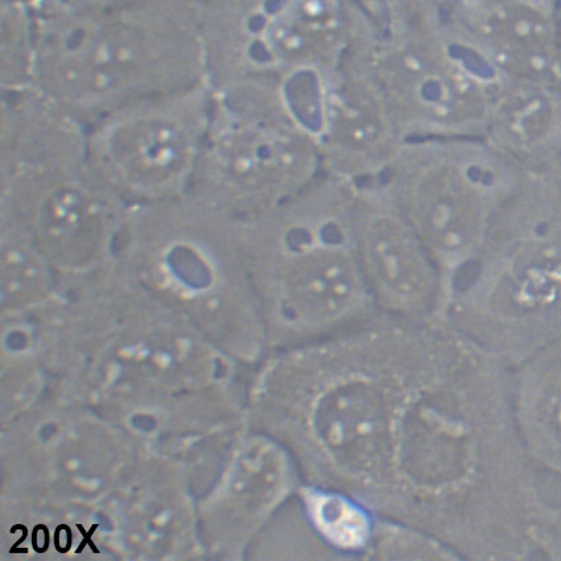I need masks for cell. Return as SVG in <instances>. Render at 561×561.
Masks as SVG:
<instances>
[{
  "mask_svg": "<svg viewBox=\"0 0 561 561\" xmlns=\"http://www.w3.org/2000/svg\"><path fill=\"white\" fill-rule=\"evenodd\" d=\"M459 560L430 534L402 520L378 514L367 560Z\"/></svg>",
  "mask_w": 561,
  "mask_h": 561,
  "instance_id": "e0dca14e",
  "label": "cell"
},
{
  "mask_svg": "<svg viewBox=\"0 0 561 561\" xmlns=\"http://www.w3.org/2000/svg\"><path fill=\"white\" fill-rule=\"evenodd\" d=\"M36 18L32 89L87 126L128 103L208 81L196 0Z\"/></svg>",
  "mask_w": 561,
  "mask_h": 561,
  "instance_id": "277c9868",
  "label": "cell"
},
{
  "mask_svg": "<svg viewBox=\"0 0 561 561\" xmlns=\"http://www.w3.org/2000/svg\"><path fill=\"white\" fill-rule=\"evenodd\" d=\"M2 18V92L34 87L37 57V18L27 0H0Z\"/></svg>",
  "mask_w": 561,
  "mask_h": 561,
  "instance_id": "2e32d148",
  "label": "cell"
},
{
  "mask_svg": "<svg viewBox=\"0 0 561 561\" xmlns=\"http://www.w3.org/2000/svg\"><path fill=\"white\" fill-rule=\"evenodd\" d=\"M374 512L459 559L525 551V443L506 364L438 324L405 387Z\"/></svg>",
  "mask_w": 561,
  "mask_h": 561,
  "instance_id": "6da1fadb",
  "label": "cell"
},
{
  "mask_svg": "<svg viewBox=\"0 0 561 561\" xmlns=\"http://www.w3.org/2000/svg\"><path fill=\"white\" fill-rule=\"evenodd\" d=\"M353 228L360 270L378 313L410 321L440 320L443 271L376 180L357 184Z\"/></svg>",
  "mask_w": 561,
  "mask_h": 561,
  "instance_id": "30bf717a",
  "label": "cell"
},
{
  "mask_svg": "<svg viewBox=\"0 0 561 561\" xmlns=\"http://www.w3.org/2000/svg\"><path fill=\"white\" fill-rule=\"evenodd\" d=\"M299 499L309 525L334 560H367L378 513L343 490L302 482Z\"/></svg>",
  "mask_w": 561,
  "mask_h": 561,
  "instance_id": "9a60e30c",
  "label": "cell"
},
{
  "mask_svg": "<svg viewBox=\"0 0 561 561\" xmlns=\"http://www.w3.org/2000/svg\"><path fill=\"white\" fill-rule=\"evenodd\" d=\"M432 324L378 313L285 351L270 373L264 402L302 482L343 490L374 511L398 410Z\"/></svg>",
  "mask_w": 561,
  "mask_h": 561,
  "instance_id": "7a4b0ae2",
  "label": "cell"
},
{
  "mask_svg": "<svg viewBox=\"0 0 561 561\" xmlns=\"http://www.w3.org/2000/svg\"><path fill=\"white\" fill-rule=\"evenodd\" d=\"M357 184L322 173L287 203L240 221L266 335L289 350L378 314L354 238Z\"/></svg>",
  "mask_w": 561,
  "mask_h": 561,
  "instance_id": "3957f363",
  "label": "cell"
},
{
  "mask_svg": "<svg viewBox=\"0 0 561 561\" xmlns=\"http://www.w3.org/2000/svg\"><path fill=\"white\" fill-rule=\"evenodd\" d=\"M87 134L36 90L2 95V227L54 266L117 261L131 211L90 170Z\"/></svg>",
  "mask_w": 561,
  "mask_h": 561,
  "instance_id": "5b68a950",
  "label": "cell"
},
{
  "mask_svg": "<svg viewBox=\"0 0 561 561\" xmlns=\"http://www.w3.org/2000/svg\"><path fill=\"white\" fill-rule=\"evenodd\" d=\"M503 153L483 137L405 140L376 179L427 244L445 286L486 242Z\"/></svg>",
  "mask_w": 561,
  "mask_h": 561,
  "instance_id": "ba28073f",
  "label": "cell"
},
{
  "mask_svg": "<svg viewBox=\"0 0 561 561\" xmlns=\"http://www.w3.org/2000/svg\"><path fill=\"white\" fill-rule=\"evenodd\" d=\"M354 43L404 140L485 137L507 81L447 35L440 11L386 31L359 14Z\"/></svg>",
  "mask_w": 561,
  "mask_h": 561,
  "instance_id": "52a82bcc",
  "label": "cell"
},
{
  "mask_svg": "<svg viewBox=\"0 0 561 561\" xmlns=\"http://www.w3.org/2000/svg\"><path fill=\"white\" fill-rule=\"evenodd\" d=\"M354 22L350 0H270L244 81L331 72L351 47Z\"/></svg>",
  "mask_w": 561,
  "mask_h": 561,
  "instance_id": "4fadbf2b",
  "label": "cell"
},
{
  "mask_svg": "<svg viewBox=\"0 0 561 561\" xmlns=\"http://www.w3.org/2000/svg\"><path fill=\"white\" fill-rule=\"evenodd\" d=\"M211 92L190 196L242 221L287 203L324 173L319 147L287 106L280 82L242 81Z\"/></svg>",
  "mask_w": 561,
  "mask_h": 561,
  "instance_id": "8992f818",
  "label": "cell"
},
{
  "mask_svg": "<svg viewBox=\"0 0 561 561\" xmlns=\"http://www.w3.org/2000/svg\"><path fill=\"white\" fill-rule=\"evenodd\" d=\"M440 14L447 35L506 81L561 79L559 0H442Z\"/></svg>",
  "mask_w": 561,
  "mask_h": 561,
  "instance_id": "7c38bea8",
  "label": "cell"
},
{
  "mask_svg": "<svg viewBox=\"0 0 561 561\" xmlns=\"http://www.w3.org/2000/svg\"><path fill=\"white\" fill-rule=\"evenodd\" d=\"M483 138L503 154L538 151L561 140V79L507 81Z\"/></svg>",
  "mask_w": 561,
  "mask_h": 561,
  "instance_id": "5bb4252c",
  "label": "cell"
},
{
  "mask_svg": "<svg viewBox=\"0 0 561 561\" xmlns=\"http://www.w3.org/2000/svg\"><path fill=\"white\" fill-rule=\"evenodd\" d=\"M211 107L206 81L103 115L88 126L90 170L128 210L190 195Z\"/></svg>",
  "mask_w": 561,
  "mask_h": 561,
  "instance_id": "9c48e42d",
  "label": "cell"
},
{
  "mask_svg": "<svg viewBox=\"0 0 561 561\" xmlns=\"http://www.w3.org/2000/svg\"><path fill=\"white\" fill-rule=\"evenodd\" d=\"M308 130L319 147L322 171L354 183L382 175L405 141L360 60L354 31L340 66L319 76Z\"/></svg>",
  "mask_w": 561,
  "mask_h": 561,
  "instance_id": "8fae6325",
  "label": "cell"
},
{
  "mask_svg": "<svg viewBox=\"0 0 561 561\" xmlns=\"http://www.w3.org/2000/svg\"><path fill=\"white\" fill-rule=\"evenodd\" d=\"M379 31L401 27L440 10L442 0H350Z\"/></svg>",
  "mask_w": 561,
  "mask_h": 561,
  "instance_id": "ac0fdd59",
  "label": "cell"
},
{
  "mask_svg": "<svg viewBox=\"0 0 561 561\" xmlns=\"http://www.w3.org/2000/svg\"><path fill=\"white\" fill-rule=\"evenodd\" d=\"M559 38H560V49H561V0H559Z\"/></svg>",
  "mask_w": 561,
  "mask_h": 561,
  "instance_id": "d6986e66",
  "label": "cell"
}]
</instances>
